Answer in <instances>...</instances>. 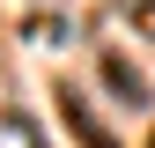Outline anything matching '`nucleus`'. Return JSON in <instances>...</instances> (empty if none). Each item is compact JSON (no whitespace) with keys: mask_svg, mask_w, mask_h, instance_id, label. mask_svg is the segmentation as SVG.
<instances>
[{"mask_svg":"<svg viewBox=\"0 0 155 148\" xmlns=\"http://www.w3.org/2000/svg\"><path fill=\"white\" fill-rule=\"evenodd\" d=\"M104 82L118 89V104H140V96H148V82H133V67H126V59H104Z\"/></svg>","mask_w":155,"mask_h":148,"instance_id":"2","label":"nucleus"},{"mask_svg":"<svg viewBox=\"0 0 155 148\" xmlns=\"http://www.w3.org/2000/svg\"><path fill=\"white\" fill-rule=\"evenodd\" d=\"M59 111H67V126H74V133H81L89 148H118V141H111V133H104V126H96V119H89V104H81V89H67V96H59Z\"/></svg>","mask_w":155,"mask_h":148,"instance_id":"1","label":"nucleus"}]
</instances>
